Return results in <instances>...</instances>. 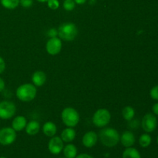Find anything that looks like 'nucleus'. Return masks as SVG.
Wrapping results in <instances>:
<instances>
[{
    "label": "nucleus",
    "mask_w": 158,
    "mask_h": 158,
    "mask_svg": "<svg viewBox=\"0 0 158 158\" xmlns=\"http://www.w3.org/2000/svg\"><path fill=\"white\" fill-rule=\"evenodd\" d=\"M48 35L50 38H52V37H56L58 35V31L56 29H50L49 31H48Z\"/></svg>",
    "instance_id": "27"
},
{
    "label": "nucleus",
    "mask_w": 158,
    "mask_h": 158,
    "mask_svg": "<svg viewBox=\"0 0 158 158\" xmlns=\"http://www.w3.org/2000/svg\"><path fill=\"white\" fill-rule=\"evenodd\" d=\"M62 41L58 37H52L47 41L46 44V50L49 55L56 56L60 52L62 49Z\"/></svg>",
    "instance_id": "9"
},
{
    "label": "nucleus",
    "mask_w": 158,
    "mask_h": 158,
    "mask_svg": "<svg viewBox=\"0 0 158 158\" xmlns=\"http://www.w3.org/2000/svg\"><path fill=\"white\" fill-rule=\"evenodd\" d=\"M150 96L154 100H158V85L154 86L150 91Z\"/></svg>",
    "instance_id": "25"
},
{
    "label": "nucleus",
    "mask_w": 158,
    "mask_h": 158,
    "mask_svg": "<svg viewBox=\"0 0 158 158\" xmlns=\"http://www.w3.org/2000/svg\"><path fill=\"white\" fill-rule=\"evenodd\" d=\"M60 158H66V157H60Z\"/></svg>",
    "instance_id": "36"
},
{
    "label": "nucleus",
    "mask_w": 158,
    "mask_h": 158,
    "mask_svg": "<svg viewBox=\"0 0 158 158\" xmlns=\"http://www.w3.org/2000/svg\"><path fill=\"white\" fill-rule=\"evenodd\" d=\"M122 157L123 158H141V155H140V152L136 148H127L124 150L122 154Z\"/></svg>",
    "instance_id": "19"
},
{
    "label": "nucleus",
    "mask_w": 158,
    "mask_h": 158,
    "mask_svg": "<svg viewBox=\"0 0 158 158\" xmlns=\"http://www.w3.org/2000/svg\"><path fill=\"white\" fill-rule=\"evenodd\" d=\"M75 158H94L93 156H91L90 154H80L79 155H77Z\"/></svg>",
    "instance_id": "30"
},
{
    "label": "nucleus",
    "mask_w": 158,
    "mask_h": 158,
    "mask_svg": "<svg viewBox=\"0 0 158 158\" xmlns=\"http://www.w3.org/2000/svg\"><path fill=\"white\" fill-rule=\"evenodd\" d=\"M47 5L49 9L52 10H56L60 7V2L59 0H48Z\"/></svg>",
    "instance_id": "24"
},
{
    "label": "nucleus",
    "mask_w": 158,
    "mask_h": 158,
    "mask_svg": "<svg viewBox=\"0 0 158 158\" xmlns=\"http://www.w3.org/2000/svg\"><path fill=\"white\" fill-rule=\"evenodd\" d=\"M157 144H158V136H157Z\"/></svg>",
    "instance_id": "34"
},
{
    "label": "nucleus",
    "mask_w": 158,
    "mask_h": 158,
    "mask_svg": "<svg viewBox=\"0 0 158 158\" xmlns=\"http://www.w3.org/2000/svg\"><path fill=\"white\" fill-rule=\"evenodd\" d=\"M26 124H27V120L26 117L23 116H16L12 122V127L16 132H19L26 128Z\"/></svg>",
    "instance_id": "13"
},
{
    "label": "nucleus",
    "mask_w": 158,
    "mask_h": 158,
    "mask_svg": "<svg viewBox=\"0 0 158 158\" xmlns=\"http://www.w3.org/2000/svg\"><path fill=\"white\" fill-rule=\"evenodd\" d=\"M5 86H6L5 81L1 78V77H0V93H2L3 90H4Z\"/></svg>",
    "instance_id": "31"
},
{
    "label": "nucleus",
    "mask_w": 158,
    "mask_h": 158,
    "mask_svg": "<svg viewBox=\"0 0 158 158\" xmlns=\"http://www.w3.org/2000/svg\"><path fill=\"white\" fill-rule=\"evenodd\" d=\"M120 134L116 129L106 127L102 129L99 133L98 137L103 145L106 148H114L120 142Z\"/></svg>",
    "instance_id": "1"
},
{
    "label": "nucleus",
    "mask_w": 158,
    "mask_h": 158,
    "mask_svg": "<svg viewBox=\"0 0 158 158\" xmlns=\"http://www.w3.org/2000/svg\"><path fill=\"white\" fill-rule=\"evenodd\" d=\"M120 141L124 148H131L135 143V136L131 131H124L120 137Z\"/></svg>",
    "instance_id": "12"
},
{
    "label": "nucleus",
    "mask_w": 158,
    "mask_h": 158,
    "mask_svg": "<svg viewBox=\"0 0 158 158\" xmlns=\"http://www.w3.org/2000/svg\"><path fill=\"white\" fill-rule=\"evenodd\" d=\"M122 116L127 121H131L135 116V110L132 106H127L122 110Z\"/></svg>",
    "instance_id": "20"
},
{
    "label": "nucleus",
    "mask_w": 158,
    "mask_h": 158,
    "mask_svg": "<svg viewBox=\"0 0 158 158\" xmlns=\"http://www.w3.org/2000/svg\"><path fill=\"white\" fill-rule=\"evenodd\" d=\"M58 35L60 40L66 42H71L77 38L78 35V29L74 23L68 22L63 23L59 26Z\"/></svg>",
    "instance_id": "2"
},
{
    "label": "nucleus",
    "mask_w": 158,
    "mask_h": 158,
    "mask_svg": "<svg viewBox=\"0 0 158 158\" xmlns=\"http://www.w3.org/2000/svg\"><path fill=\"white\" fill-rule=\"evenodd\" d=\"M43 132L46 137H52L56 135L57 132V127L52 121H48L43 124Z\"/></svg>",
    "instance_id": "16"
},
{
    "label": "nucleus",
    "mask_w": 158,
    "mask_h": 158,
    "mask_svg": "<svg viewBox=\"0 0 158 158\" xmlns=\"http://www.w3.org/2000/svg\"><path fill=\"white\" fill-rule=\"evenodd\" d=\"M64 142L61 139L60 137L54 136L51 137L48 143V150L49 152L54 155H58L63 151V148H64Z\"/></svg>",
    "instance_id": "10"
},
{
    "label": "nucleus",
    "mask_w": 158,
    "mask_h": 158,
    "mask_svg": "<svg viewBox=\"0 0 158 158\" xmlns=\"http://www.w3.org/2000/svg\"><path fill=\"white\" fill-rule=\"evenodd\" d=\"M61 118L67 127H75L80 122V114L73 107H66L63 110Z\"/></svg>",
    "instance_id": "4"
},
{
    "label": "nucleus",
    "mask_w": 158,
    "mask_h": 158,
    "mask_svg": "<svg viewBox=\"0 0 158 158\" xmlns=\"http://www.w3.org/2000/svg\"><path fill=\"white\" fill-rule=\"evenodd\" d=\"M39 2H47L48 0H36Z\"/></svg>",
    "instance_id": "33"
},
{
    "label": "nucleus",
    "mask_w": 158,
    "mask_h": 158,
    "mask_svg": "<svg viewBox=\"0 0 158 158\" xmlns=\"http://www.w3.org/2000/svg\"><path fill=\"white\" fill-rule=\"evenodd\" d=\"M16 112L15 103L9 100H3L0 102V119L9 120L13 117Z\"/></svg>",
    "instance_id": "6"
},
{
    "label": "nucleus",
    "mask_w": 158,
    "mask_h": 158,
    "mask_svg": "<svg viewBox=\"0 0 158 158\" xmlns=\"http://www.w3.org/2000/svg\"><path fill=\"white\" fill-rule=\"evenodd\" d=\"M63 6L65 10L70 12V11H73L75 9L76 3L73 0H64Z\"/></svg>",
    "instance_id": "23"
},
{
    "label": "nucleus",
    "mask_w": 158,
    "mask_h": 158,
    "mask_svg": "<svg viewBox=\"0 0 158 158\" xmlns=\"http://www.w3.org/2000/svg\"><path fill=\"white\" fill-rule=\"evenodd\" d=\"M25 130L28 135L34 136L40 132V124L36 120H31L29 123H27Z\"/></svg>",
    "instance_id": "17"
},
{
    "label": "nucleus",
    "mask_w": 158,
    "mask_h": 158,
    "mask_svg": "<svg viewBox=\"0 0 158 158\" xmlns=\"http://www.w3.org/2000/svg\"><path fill=\"white\" fill-rule=\"evenodd\" d=\"M36 86L32 83H25L17 88L15 91L16 97L23 102H30L36 97Z\"/></svg>",
    "instance_id": "3"
},
{
    "label": "nucleus",
    "mask_w": 158,
    "mask_h": 158,
    "mask_svg": "<svg viewBox=\"0 0 158 158\" xmlns=\"http://www.w3.org/2000/svg\"><path fill=\"white\" fill-rule=\"evenodd\" d=\"M151 142H152V138H151V135L148 134V133L142 134L139 138V144L143 148H148L151 145Z\"/></svg>",
    "instance_id": "22"
},
{
    "label": "nucleus",
    "mask_w": 158,
    "mask_h": 158,
    "mask_svg": "<svg viewBox=\"0 0 158 158\" xmlns=\"http://www.w3.org/2000/svg\"><path fill=\"white\" fill-rule=\"evenodd\" d=\"M157 120L154 114H147L143 116L141 121V127L146 133H152L157 128Z\"/></svg>",
    "instance_id": "8"
},
{
    "label": "nucleus",
    "mask_w": 158,
    "mask_h": 158,
    "mask_svg": "<svg viewBox=\"0 0 158 158\" xmlns=\"http://www.w3.org/2000/svg\"><path fill=\"white\" fill-rule=\"evenodd\" d=\"M6 69V62L2 57L0 56V74L2 73Z\"/></svg>",
    "instance_id": "28"
},
{
    "label": "nucleus",
    "mask_w": 158,
    "mask_h": 158,
    "mask_svg": "<svg viewBox=\"0 0 158 158\" xmlns=\"http://www.w3.org/2000/svg\"><path fill=\"white\" fill-rule=\"evenodd\" d=\"M17 137L16 131L12 127H3L0 129V144L9 146L15 141Z\"/></svg>",
    "instance_id": "7"
},
{
    "label": "nucleus",
    "mask_w": 158,
    "mask_h": 158,
    "mask_svg": "<svg viewBox=\"0 0 158 158\" xmlns=\"http://www.w3.org/2000/svg\"><path fill=\"white\" fill-rule=\"evenodd\" d=\"M152 111L154 115L158 116V103H154L152 106Z\"/></svg>",
    "instance_id": "29"
},
{
    "label": "nucleus",
    "mask_w": 158,
    "mask_h": 158,
    "mask_svg": "<svg viewBox=\"0 0 158 158\" xmlns=\"http://www.w3.org/2000/svg\"><path fill=\"white\" fill-rule=\"evenodd\" d=\"M0 158H6V157H0Z\"/></svg>",
    "instance_id": "35"
},
{
    "label": "nucleus",
    "mask_w": 158,
    "mask_h": 158,
    "mask_svg": "<svg viewBox=\"0 0 158 158\" xmlns=\"http://www.w3.org/2000/svg\"><path fill=\"white\" fill-rule=\"evenodd\" d=\"M2 6L6 9H15L19 5V0H0Z\"/></svg>",
    "instance_id": "21"
},
{
    "label": "nucleus",
    "mask_w": 158,
    "mask_h": 158,
    "mask_svg": "<svg viewBox=\"0 0 158 158\" xmlns=\"http://www.w3.org/2000/svg\"><path fill=\"white\" fill-rule=\"evenodd\" d=\"M76 134H77L73 127H67L62 131L60 137L65 143H71L75 140Z\"/></svg>",
    "instance_id": "15"
},
{
    "label": "nucleus",
    "mask_w": 158,
    "mask_h": 158,
    "mask_svg": "<svg viewBox=\"0 0 158 158\" xmlns=\"http://www.w3.org/2000/svg\"><path fill=\"white\" fill-rule=\"evenodd\" d=\"M19 5L23 8H30L33 5V0H19Z\"/></svg>",
    "instance_id": "26"
},
{
    "label": "nucleus",
    "mask_w": 158,
    "mask_h": 158,
    "mask_svg": "<svg viewBox=\"0 0 158 158\" xmlns=\"http://www.w3.org/2000/svg\"><path fill=\"white\" fill-rule=\"evenodd\" d=\"M63 151L66 158H75L77 156V148L73 143H68L64 146Z\"/></svg>",
    "instance_id": "18"
},
{
    "label": "nucleus",
    "mask_w": 158,
    "mask_h": 158,
    "mask_svg": "<svg viewBox=\"0 0 158 158\" xmlns=\"http://www.w3.org/2000/svg\"><path fill=\"white\" fill-rule=\"evenodd\" d=\"M76 4L77 5H83L86 2V0H73Z\"/></svg>",
    "instance_id": "32"
},
{
    "label": "nucleus",
    "mask_w": 158,
    "mask_h": 158,
    "mask_svg": "<svg viewBox=\"0 0 158 158\" xmlns=\"http://www.w3.org/2000/svg\"><path fill=\"white\" fill-rule=\"evenodd\" d=\"M110 120L111 114L110 111L105 108H101L94 113L92 121L97 127H104L109 124Z\"/></svg>",
    "instance_id": "5"
},
{
    "label": "nucleus",
    "mask_w": 158,
    "mask_h": 158,
    "mask_svg": "<svg viewBox=\"0 0 158 158\" xmlns=\"http://www.w3.org/2000/svg\"><path fill=\"white\" fill-rule=\"evenodd\" d=\"M98 140V135L94 131H89L83 136L82 143L87 148H91L95 146Z\"/></svg>",
    "instance_id": "11"
},
{
    "label": "nucleus",
    "mask_w": 158,
    "mask_h": 158,
    "mask_svg": "<svg viewBox=\"0 0 158 158\" xmlns=\"http://www.w3.org/2000/svg\"><path fill=\"white\" fill-rule=\"evenodd\" d=\"M32 81L34 86H42L46 81V75L43 71H35L32 76Z\"/></svg>",
    "instance_id": "14"
}]
</instances>
